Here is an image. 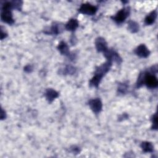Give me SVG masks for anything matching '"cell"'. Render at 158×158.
I'll return each mask as SVG.
<instances>
[{"label": "cell", "instance_id": "obj_12", "mask_svg": "<svg viewBox=\"0 0 158 158\" xmlns=\"http://www.w3.org/2000/svg\"><path fill=\"white\" fill-rule=\"evenodd\" d=\"M101 79H102V77H101L100 76L98 75H94V76L92 78V79L90 82V85L91 87H98Z\"/></svg>", "mask_w": 158, "mask_h": 158}, {"label": "cell", "instance_id": "obj_7", "mask_svg": "<svg viewBox=\"0 0 158 158\" xmlns=\"http://www.w3.org/2000/svg\"><path fill=\"white\" fill-rule=\"evenodd\" d=\"M58 93L52 89H48L45 92V96L49 102H52L58 96Z\"/></svg>", "mask_w": 158, "mask_h": 158}, {"label": "cell", "instance_id": "obj_15", "mask_svg": "<svg viewBox=\"0 0 158 158\" xmlns=\"http://www.w3.org/2000/svg\"><path fill=\"white\" fill-rule=\"evenodd\" d=\"M152 121V129L157 130V115H156V114L153 116Z\"/></svg>", "mask_w": 158, "mask_h": 158}, {"label": "cell", "instance_id": "obj_16", "mask_svg": "<svg viewBox=\"0 0 158 158\" xmlns=\"http://www.w3.org/2000/svg\"><path fill=\"white\" fill-rule=\"evenodd\" d=\"M25 71L27 72H30L32 71V67L30 65H28L27 66L25 67Z\"/></svg>", "mask_w": 158, "mask_h": 158}, {"label": "cell", "instance_id": "obj_13", "mask_svg": "<svg viewBox=\"0 0 158 158\" xmlns=\"http://www.w3.org/2000/svg\"><path fill=\"white\" fill-rule=\"evenodd\" d=\"M128 29L132 33H135V32L138 31V30H139V25H138V24L137 22H135L134 21H130L129 22Z\"/></svg>", "mask_w": 158, "mask_h": 158}, {"label": "cell", "instance_id": "obj_1", "mask_svg": "<svg viewBox=\"0 0 158 158\" xmlns=\"http://www.w3.org/2000/svg\"><path fill=\"white\" fill-rule=\"evenodd\" d=\"M143 83L149 88H155L157 87L158 82L156 76L149 73H143Z\"/></svg>", "mask_w": 158, "mask_h": 158}, {"label": "cell", "instance_id": "obj_9", "mask_svg": "<svg viewBox=\"0 0 158 158\" xmlns=\"http://www.w3.org/2000/svg\"><path fill=\"white\" fill-rule=\"evenodd\" d=\"M79 26V22L76 19H71L66 25V29L69 31H74Z\"/></svg>", "mask_w": 158, "mask_h": 158}, {"label": "cell", "instance_id": "obj_11", "mask_svg": "<svg viewBox=\"0 0 158 158\" xmlns=\"http://www.w3.org/2000/svg\"><path fill=\"white\" fill-rule=\"evenodd\" d=\"M141 147L143 151L145 152H151L154 150V147L150 142L144 141L141 143Z\"/></svg>", "mask_w": 158, "mask_h": 158}, {"label": "cell", "instance_id": "obj_14", "mask_svg": "<svg viewBox=\"0 0 158 158\" xmlns=\"http://www.w3.org/2000/svg\"><path fill=\"white\" fill-rule=\"evenodd\" d=\"M127 85L125 83H121L119 85V87L118 88V91L120 93H122V94H124L126 93L127 90Z\"/></svg>", "mask_w": 158, "mask_h": 158}, {"label": "cell", "instance_id": "obj_6", "mask_svg": "<svg viewBox=\"0 0 158 158\" xmlns=\"http://www.w3.org/2000/svg\"><path fill=\"white\" fill-rule=\"evenodd\" d=\"M95 44L96 49L99 52H104L106 49H108L107 43L102 38H98L96 40Z\"/></svg>", "mask_w": 158, "mask_h": 158}, {"label": "cell", "instance_id": "obj_17", "mask_svg": "<svg viewBox=\"0 0 158 158\" xmlns=\"http://www.w3.org/2000/svg\"><path fill=\"white\" fill-rule=\"evenodd\" d=\"M5 115L6 116V113L4 112V111L2 110V114H1V118H2V119H4V117L3 116Z\"/></svg>", "mask_w": 158, "mask_h": 158}, {"label": "cell", "instance_id": "obj_3", "mask_svg": "<svg viewBox=\"0 0 158 158\" xmlns=\"http://www.w3.org/2000/svg\"><path fill=\"white\" fill-rule=\"evenodd\" d=\"M129 14V8H124L120 11H119L117 14L113 17V19L114 21H116L118 24L122 23L125 21Z\"/></svg>", "mask_w": 158, "mask_h": 158}, {"label": "cell", "instance_id": "obj_8", "mask_svg": "<svg viewBox=\"0 0 158 158\" xmlns=\"http://www.w3.org/2000/svg\"><path fill=\"white\" fill-rule=\"evenodd\" d=\"M157 17V13L156 11H152L145 18V22L146 25H151L153 24Z\"/></svg>", "mask_w": 158, "mask_h": 158}, {"label": "cell", "instance_id": "obj_5", "mask_svg": "<svg viewBox=\"0 0 158 158\" xmlns=\"http://www.w3.org/2000/svg\"><path fill=\"white\" fill-rule=\"evenodd\" d=\"M135 52L137 56L144 58H147L150 54L149 51L145 44H140L136 48Z\"/></svg>", "mask_w": 158, "mask_h": 158}, {"label": "cell", "instance_id": "obj_2", "mask_svg": "<svg viewBox=\"0 0 158 158\" xmlns=\"http://www.w3.org/2000/svg\"><path fill=\"white\" fill-rule=\"evenodd\" d=\"M97 11V8L94 6L91 5L90 3H85L83 4L81 7L79 9V11L83 14L87 15L92 16L94 15Z\"/></svg>", "mask_w": 158, "mask_h": 158}, {"label": "cell", "instance_id": "obj_10", "mask_svg": "<svg viewBox=\"0 0 158 158\" xmlns=\"http://www.w3.org/2000/svg\"><path fill=\"white\" fill-rule=\"evenodd\" d=\"M59 51H60L61 53L63 55H69V48L68 46L66 43L64 41H61L58 47Z\"/></svg>", "mask_w": 158, "mask_h": 158}, {"label": "cell", "instance_id": "obj_4", "mask_svg": "<svg viewBox=\"0 0 158 158\" xmlns=\"http://www.w3.org/2000/svg\"><path fill=\"white\" fill-rule=\"evenodd\" d=\"M89 105L91 110L96 114H98L102 110V104L99 98L90 100L89 102Z\"/></svg>", "mask_w": 158, "mask_h": 158}]
</instances>
